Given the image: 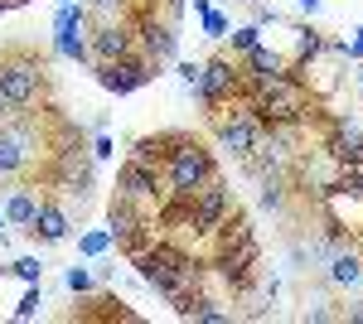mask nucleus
<instances>
[{"label":"nucleus","mask_w":363,"mask_h":324,"mask_svg":"<svg viewBox=\"0 0 363 324\" xmlns=\"http://www.w3.org/2000/svg\"><path fill=\"white\" fill-rule=\"evenodd\" d=\"M262 126H315L325 111L315 102V92L306 87V68H286L277 82H262V87H242V97Z\"/></svg>","instance_id":"f257e3e1"},{"label":"nucleus","mask_w":363,"mask_h":324,"mask_svg":"<svg viewBox=\"0 0 363 324\" xmlns=\"http://www.w3.org/2000/svg\"><path fill=\"white\" fill-rule=\"evenodd\" d=\"M39 111H15L0 121V184L5 189L20 179H39V169L49 160V121Z\"/></svg>","instance_id":"f03ea898"},{"label":"nucleus","mask_w":363,"mask_h":324,"mask_svg":"<svg viewBox=\"0 0 363 324\" xmlns=\"http://www.w3.org/2000/svg\"><path fill=\"white\" fill-rule=\"evenodd\" d=\"M213 174H223V164L213 155V145L194 131H174L165 150V164H160V179H165V194L174 199H194Z\"/></svg>","instance_id":"7ed1b4c3"},{"label":"nucleus","mask_w":363,"mask_h":324,"mask_svg":"<svg viewBox=\"0 0 363 324\" xmlns=\"http://www.w3.org/2000/svg\"><path fill=\"white\" fill-rule=\"evenodd\" d=\"M0 92L15 111L49 107V58L29 44H5L0 49Z\"/></svg>","instance_id":"20e7f679"},{"label":"nucleus","mask_w":363,"mask_h":324,"mask_svg":"<svg viewBox=\"0 0 363 324\" xmlns=\"http://www.w3.org/2000/svg\"><path fill=\"white\" fill-rule=\"evenodd\" d=\"M208 126H213V140H218V150H228L233 160H247L252 150L262 145V116L247 107V102H228V107L208 111Z\"/></svg>","instance_id":"39448f33"},{"label":"nucleus","mask_w":363,"mask_h":324,"mask_svg":"<svg viewBox=\"0 0 363 324\" xmlns=\"http://www.w3.org/2000/svg\"><path fill=\"white\" fill-rule=\"evenodd\" d=\"M242 87H247V78H242L238 54H213V58H203V82H199L194 97H199L203 111H218V107H228V102H238Z\"/></svg>","instance_id":"423d86ee"},{"label":"nucleus","mask_w":363,"mask_h":324,"mask_svg":"<svg viewBox=\"0 0 363 324\" xmlns=\"http://www.w3.org/2000/svg\"><path fill=\"white\" fill-rule=\"evenodd\" d=\"M155 63L140 54H126V58H112V63H92V78H97V87L102 92H112V97H131V92H140V87H150L155 82Z\"/></svg>","instance_id":"0eeeda50"},{"label":"nucleus","mask_w":363,"mask_h":324,"mask_svg":"<svg viewBox=\"0 0 363 324\" xmlns=\"http://www.w3.org/2000/svg\"><path fill=\"white\" fill-rule=\"evenodd\" d=\"M116 199H126V203H136V208H160V199H165V179H160V169H150V164H136V160H121L116 164Z\"/></svg>","instance_id":"6e6552de"},{"label":"nucleus","mask_w":363,"mask_h":324,"mask_svg":"<svg viewBox=\"0 0 363 324\" xmlns=\"http://www.w3.org/2000/svg\"><path fill=\"white\" fill-rule=\"evenodd\" d=\"M233 208H238V199H233V189H228V179H223V174H213V179L194 194V223H189V233L213 238Z\"/></svg>","instance_id":"1a4fd4ad"},{"label":"nucleus","mask_w":363,"mask_h":324,"mask_svg":"<svg viewBox=\"0 0 363 324\" xmlns=\"http://www.w3.org/2000/svg\"><path fill=\"white\" fill-rule=\"evenodd\" d=\"M320 150H325L335 164L363 160V131L344 116V111H325V116H320Z\"/></svg>","instance_id":"9d476101"},{"label":"nucleus","mask_w":363,"mask_h":324,"mask_svg":"<svg viewBox=\"0 0 363 324\" xmlns=\"http://www.w3.org/2000/svg\"><path fill=\"white\" fill-rule=\"evenodd\" d=\"M87 49H92V63L126 58V54H136V29H131V20H92Z\"/></svg>","instance_id":"9b49d317"},{"label":"nucleus","mask_w":363,"mask_h":324,"mask_svg":"<svg viewBox=\"0 0 363 324\" xmlns=\"http://www.w3.org/2000/svg\"><path fill=\"white\" fill-rule=\"evenodd\" d=\"M29 238H34L39 247H63L68 238H73V213L63 208L58 194H44V199H39V213H34V223H29Z\"/></svg>","instance_id":"f8f14e48"},{"label":"nucleus","mask_w":363,"mask_h":324,"mask_svg":"<svg viewBox=\"0 0 363 324\" xmlns=\"http://www.w3.org/2000/svg\"><path fill=\"white\" fill-rule=\"evenodd\" d=\"M320 276H325V286H330V291H339V296L363 291V252H354V247H339V252H330Z\"/></svg>","instance_id":"ddd939ff"},{"label":"nucleus","mask_w":363,"mask_h":324,"mask_svg":"<svg viewBox=\"0 0 363 324\" xmlns=\"http://www.w3.org/2000/svg\"><path fill=\"white\" fill-rule=\"evenodd\" d=\"M39 199H44V184L39 179H20V184H10V194H5V228H20V233H29V223H34V213H39Z\"/></svg>","instance_id":"4468645a"},{"label":"nucleus","mask_w":363,"mask_h":324,"mask_svg":"<svg viewBox=\"0 0 363 324\" xmlns=\"http://www.w3.org/2000/svg\"><path fill=\"white\" fill-rule=\"evenodd\" d=\"M238 63H242V78H247V87H262V82H277L286 68H291V58L277 54L267 39L257 44V49H247V54H238Z\"/></svg>","instance_id":"2eb2a0df"},{"label":"nucleus","mask_w":363,"mask_h":324,"mask_svg":"<svg viewBox=\"0 0 363 324\" xmlns=\"http://www.w3.org/2000/svg\"><path fill=\"white\" fill-rule=\"evenodd\" d=\"M174 131H179V126H174ZM174 131H145V135H136V140L126 145V160H136V164H150V169H160V164H165L169 140H174Z\"/></svg>","instance_id":"dca6fc26"},{"label":"nucleus","mask_w":363,"mask_h":324,"mask_svg":"<svg viewBox=\"0 0 363 324\" xmlns=\"http://www.w3.org/2000/svg\"><path fill=\"white\" fill-rule=\"evenodd\" d=\"M87 29H92V25H87ZM87 29H78V25H54V58L92 63V49H87Z\"/></svg>","instance_id":"f3484780"},{"label":"nucleus","mask_w":363,"mask_h":324,"mask_svg":"<svg viewBox=\"0 0 363 324\" xmlns=\"http://www.w3.org/2000/svg\"><path fill=\"white\" fill-rule=\"evenodd\" d=\"M335 199H363V160H344L335 164Z\"/></svg>","instance_id":"a211bd4d"},{"label":"nucleus","mask_w":363,"mask_h":324,"mask_svg":"<svg viewBox=\"0 0 363 324\" xmlns=\"http://www.w3.org/2000/svg\"><path fill=\"white\" fill-rule=\"evenodd\" d=\"M315 54H325V39H320V29L296 25V54H291V68H306V63H315Z\"/></svg>","instance_id":"6ab92c4d"},{"label":"nucleus","mask_w":363,"mask_h":324,"mask_svg":"<svg viewBox=\"0 0 363 324\" xmlns=\"http://www.w3.org/2000/svg\"><path fill=\"white\" fill-rule=\"evenodd\" d=\"M78 252H83L87 262H102V257L112 252V233H107V228H92V233H83V238H78Z\"/></svg>","instance_id":"aec40b11"},{"label":"nucleus","mask_w":363,"mask_h":324,"mask_svg":"<svg viewBox=\"0 0 363 324\" xmlns=\"http://www.w3.org/2000/svg\"><path fill=\"white\" fill-rule=\"evenodd\" d=\"M228 44H233V54H247V49H257V44H262V25H257V20H247V25L228 29Z\"/></svg>","instance_id":"412c9836"},{"label":"nucleus","mask_w":363,"mask_h":324,"mask_svg":"<svg viewBox=\"0 0 363 324\" xmlns=\"http://www.w3.org/2000/svg\"><path fill=\"white\" fill-rule=\"evenodd\" d=\"M0 276H15V281H44V267H39V257H15L10 267H0Z\"/></svg>","instance_id":"4be33fe9"},{"label":"nucleus","mask_w":363,"mask_h":324,"mask_svg":"<svg viewBox=\"0 0 363 324\" xmlns=\"http://www.w3.org/2000/svg\"><path fill=\"white\" fill-rule=\"evenodd\" d=\"M63 286H68V296H92L97 291V276L87 267H68L63 271Z\"/></svg>","instance_id":"5701e85b"},{"label":"nucleus","mask_w":363,"mask_h":324,"mask_svg":"<svg viewBox=\"0 0 363 324\" xmlns=\"http://www.w3.org/2000/svg\"><path fill=\"white\" fill-rule=\"evenodd\" d=\"M92 10V20H126L131 15V0H83Z\"/></svg>","instance_id":"b1692460"},{"label":"nucleus","mask_w":363,"mask_h":324,"mask_svg":"<svg viewBox=\"0 0 363 324\" xmlns=\"http://www.w3.org/2000/svg\"><path fill=\"white\" fill-rule=\"evenodd\" d=\"M39 305H44V291H39V281H29V291L25 296H20V305H15V315H10V320H34V315H39Z\"/></svg>","instance_id":"393cba45"},{"label":"nucleus","mask_w":363,"mask_h":324,"mask_svg":"<svg viewBox=\"0 0 363 324\" xmlns=\"http://www.w3.org/2000/svg\"><path fill=\"white\" fill-rule=\"evenodd\" d=\"M199 25H203V34H208V39H228V15L223 10H218V5H213V10H208V15H199Z\"/></svg>","instance_id":"a878e982"},{"label":"nucleus","mask_w":363,"mask_h":324,"mask_svg":"<svg viewBox=\"0 0 363 324\" xmlns=\"http://www.w3.org/2000/svg\"><path fill=\"white\" fill-rule=\"evenodd\" d=\"M179 82H184L189 92H199V82H203V63H179Z\"/></svg>","instance_id":"bb28decb"},{"label":"nucleus","mask_w":363,"mask_h":324,"mask_svg":"<svg viewBox=\"0 0 363 324\" xmlns=\"http://www.w3.org/2000/svg\"><path fill=\"white\" fill-rule=\"evenodd\" d=\"M155 10H160L165 20H174V25H179V15L189 10V0H155Z\"/></svg>","instance_id":"cd10ccee"},{"label":"nucleus","mask_w":363,"mask_h":324,"mask_svg":"<svg viewBox=\"0 0 363 324\" xmlns=\"http://www.w3.org/2000/svg\"><path fill=\"white\" fill-rule=\"evenodd\" d=\"M339 320L363 324V300H344V305H339Z\"/></svg>","instance_id":"c85d7f7f"},{"label":"nucleus","mask_w":363,"mask_h":324,"mask_svg":"<svg viewBox=\"0 0 363 324\" xmlns=\"http://www.w3.org/2000/svg\"><path fill=\"white\" fill-rule=\"evenodd\" d=\"M252 20H257L262 29H267V25H281V15H277V10H267V5H252Z\"/></svg>","instance_id":"c756f323"},{"label":"nucleus","mask_w":363,"mask_h":324,"mask_svg":"<svg viewBox=\"0 0 363 324\" xmlns=\"http://www.w3.org/2000/svg\"><path fill=\"white\" fill-rule=\"evenodd\" d=\"M349 58H363V25L354 29V39H349Z\"/></svg>","instance_id":"7c9ffc66"},{"label":"nucleus","mask_w":363,"mask_h":324,"mask_svg":"<svg viewBox=\"0 0 363 324\" xmlns=\"http://www.w3.org/2000/svg\"><path fill=\"white\" fill-rule=\"evenodd\" d=\"M189 5H194V15H208L213 10V0H189Z\"/></svg>","instance_id":"2f4dec72"},{"label":"nucleus","mask_w":363,"mask_h":324,"mask_svg":"<svg viewBox=\"0 0 363 324\" xmlns=\"http://www.w3.org/2000/svg\"><path fill=\"white\" fill-rule=\"evenodd\" d=\"M296 5H301L306 15H315V10H320V0H296Z\"/></svg>","instance_id":"473e14b6"},{"label":"nucleus","mask_w":363,"mask_h":324,"mask_svg":"<svg viewBox=\"0 0 363 324\" xmlns=\"http://www.w3.org/2000/svg\"><path fill=\"white\" fill-rule=\"evenodd\" d=\"M5 116H15V107H10V102H5V92H0V121H5Z\"/></svg>","instance_id":"72a5a7b5"},{"label":"nucleus","mask_w":363,"mask_h":324,"mask_svg":"<svg viewBox=\"0 0 363 324\" xmlns=\"http://www.w3.org/2000/svg\"><path fill=\"white\" fill-rule=\"evenodd\" d=\"M10 10H15V0H0V15H10Z\"/></svg>","instance_id":"f704fd0d"},{"label":"nucleus","mask_w":363,"mask_h":324,"mask_svg":"<svg viewBox=\"0 0 363 324\" xmlns=\"http://www.w3.org/2000/svg\"><path fill=\"white\" fill-rule=\"evenodd\" d=\"M359 102H363V68H359Z\"/></svg>","instance_id":"c9c22d12"},{"label":"nucleus","mask_w":363,"mask_h":324,"mask_svg":"<svg viewBox=\"0 0 363 324\" xmlns=\"http://www.w3.org/2000/svg\"><path fill=\"white\" fill-rule=\"evenodd\" d=\"M54 5H73V0H54Z\"/></svg>","instance_id":"e433bc0d"},{"label":"nucleus","mask_w":363,"mask_h":324,"mask_svg":"<svg viewBox=\"0 0 363 324\" xmlns=\"http://www.w3.org/2000/svg\"><path fill=\"white\" fill-rule=\"evenodd\" d=\"M0 228H5V213H0Z\"/></svg>","instance_id":"4c0bfd02"}]
</instances>
